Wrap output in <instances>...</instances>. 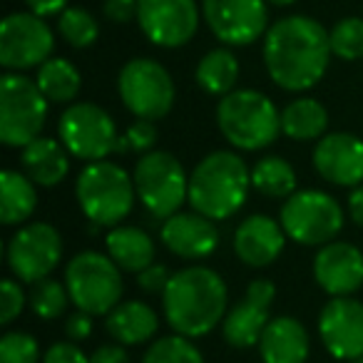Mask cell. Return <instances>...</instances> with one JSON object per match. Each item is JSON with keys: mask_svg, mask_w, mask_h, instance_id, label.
<instances>
[{"mask_svg": "<svg viewBox=\"0 0 363 363\" xmlns=\"http://www.w3.org/2000/svg\"><path fill=\"white\" fill-rule=\"evenodd\" d=\"M331 38L308 16H286L264 35V65L274 85L286 92H306L323 80L331 62Z\"/></svg>", "mask_w": 363, "mask_h": 363, "instance_id": "6da1fadb", "label": "cell"}, {"mask_svg": "<svg viewBox=\"0 0 363 363\" xmlns=\"http://www.w3.org/2000/svg\"><path fill=\"white\" fill-rule=\"evenodd\" d=\"M227 281L209 267H187L172 274L162 291L164 318L174 333L199 338L212 333L227 316Z\"/></svg>", "mask_w": 363, "mask_h": 363, "instance_id": "7a4b0ae2", "label": "cell"}, {"mask_svg": "<svg viewBox=\"0 0 363 363\" xmlns=\"http://www.w3.org/2000/svg\"><path fill=\"white\" fill-rule=\"evenodd\" d=\"M252 189V169L232 150L209 152L189 174L187 202L194 212L224 222L244 207Z\"/></svg>", "mask_w": 363, "mask_h": 363, "instance_id": "3957f363", "label": "cell"}, {"mask_svg": "<svg viewBox=\"0 0 363 363\" xmlns=\"http://www.w3.org/2000/svg\"><path fill=\"white\" fill-rule=\"evenodd\" d=\"M217 125L232 147L257 152L274 145L281 132V112L259 90H232L219 100Z\"/></svg>", "mask_w": 363, "mask_h": 363, "instance_id": "277c9868", "label": "cell"}, {"mask_svg": "<svg viewBox=\"0 0 363 363\" xmlns=\"http://www.w3.org/2000/svg\"><path fill=\"white\" fill-rule=\"evenodd\" d=\"M82 214L95 227H117L132 212L137 199L135 179L115 162H87L75 182Z\"/></svg>", "mask_w": 363, "mask_h": 363, "instance_id": "5b68a950", "label": "cell"}, {"mask_svg": "<svg viewBox=\"0 0 363 363\" xmlns=\"http://www.w3.org/2000/svg\"><path fill=\"white\" fill-rule=\"evenodd\" d=\"M50 102L35 80L11 72L0 77V142L23 150L38 140L45 127Z\"/></svg>", "mask_w": 363, "mask_h": 363, "instance_id": "8992f818", "label": "cell"}, {"mask_svg": "<svg viewBox=\"0 0 363 363\" xmlns=\"http://www.w3.org/2000/svg\"><path fill=\"white\" fill-rule=\"evenodd\" d=\"M65 286L70 301L92 316H107L125 291L122 269L100 252L75 254L65 267Z\"/></svg>", "mask_w": 363, "mask_h": 363, "instance_id": "52a82bcc", "label": "cell"}, {"mask_svg": "<svg viewBox=\"0 0 363 363\" xmlns=\"http://www.w3.org/2000/svg\"><path fill=\"white\" fill-rule=\"evenodd\" d=\"M142 207L157 219L179 212L189 194V174L172 152L152 150L142 155L132 172Z\"/></svg>", "mask_w": 363, "mask_h": 363, "instance_id": "ba28073f", "label": "cell"}, {"mask_svg": "<svg viewBox=\"0 0 363 363\" xmlns=\"http://www.w3.org/2000/svg\"><path fill=\"white\" fill-rule=\"evenodd\" d=\"M284 232L301 247H323L343 229V209L323 189H296L281 207Z\"/></svg>", "mask_w": 363, "mask_h": 363, "instance_id": "9c48e42d", "label": "cell"}, {"mask_svg": "<svg viewBox=\"0 0 363 363\" xmlns=\"http://www.w3.org/2000/svg\"><path fill=\"white\" fill-rule=\"evenodd\" d=\"M117 92L127 110L140 120H162L174 107V80L162 62L132 57L117 75Z\"/></svg>", "mask_w": 363, "mask_h": 363, "instance_id": "30bf717a", "label": "cell"}, {"mask_svg": "<svg viewBox=\"0 0 363 363\" xmlns=\"http://www.w3.org/2000/svg\"><path fill=\"white\" fill-rule=\"evenodd\" d=\"M57 135L70 157L100 162L117 152V125L105 107L95 102H72L57 120Z\"/></svg>", "mask_w": 363, "mask_h": 363, "instance_id": "8fae6325", "label": "cell"}, {"mask_svg": "<svg viewBox=\"0 0 363 363\" xmlns=\"http://www.w3.org/2000/svg\"><path fill=\"white\" fill-rule=\"evenodd\" d=\"M55 35L45 18L35 13H11L0 23V65L11 72L40 67L52 57Z\"/></svg>", "mask_w": 363, "mask_h": 363, "instance_id": "7c38bea8", "label": "cell"}, {"mask_svg": "<svg viewBox=\"0 0 363 363\" xmlns=\"http://www.w3.org/2000/svg\"><path fill=\"white\" fill-rule=\"evenodd\" d=\"M8 267L23 284H38L57 269L62 259V237L52 224L33 222L21 227L8 242Z\"/></svg>", "mask_w": 363, "mask_h": 363, "instance_id": "4fadbf2b", "label": "cell"}, {"mask_svg": "<svg viewBox=\"0 0 363 363\" xmlns=\"http://www.w3.org/2000/svg\"><path fill=\"white\" fill-rule=\"evenodd\" d=\"M202 18L229 48H247L269 30L267 0H202Z\"/></svg>", "mask_w": 363, "mask_h": 363, "instance_id": "5bb4252c", "label": "cell"}, {"mask_svg": "<svg viewBox=\"0 0 363 363\" xmlns=\"http://www.w3.org/2000/svg\"><path fill=\"white\" fill-rule=\"evenodd\" d=\"M137 23L152 45L174 50L197 35L199 6L197 0H140Z\"/></svg>", "mask_w": 363, "mask_h": 363, "instance_id": "9a60e30c", "label": "cell"}, {"mask_svg": "<svg viewBox=\"0 0 363 363\" xmlns=\"http://www.w3.org/2000/svg\"><path fill=\"white\" fill-rule=\"evenodd\" d=\"M318 336L338 361L363 356V303L351 296H331L318 313Z\"/></svg>", "mask_w": 363, "mask_h": 363, "instance_id": "2e32d148", "label": "cell"}, {"mask_svg": "<svg viewBox=\"0 0 363 363\" xmlns=\"http://www.w3.org/2000/svg\"><path fill=\"white\" fill-rule=\"evenodd\" d=\"M277 296V286L269 279H254L242 301L227 311L222 321V336L234 348H252L259 343L267 323L272 321L269 308Z\"/></svg>", "mask_w": 363, "mask_h": 363, "instance_id": "e0dca14e", "label": "cell"}, {"mask_svg": "<svg viewBox=\"0 0 363 363\" xmlns=\"http://www.w3.org/2000/svg\"><path fill=\"white\" fill-rule=\"evenodd\" d=\"M313 169L328 184L358 187L363 182V140L351 132L323 135L313 147Z\"/></svg>", "mask_w": 363, "mask_h": 363, "instance_id": "ac0fdd59", "label": "cell"}, {"mask_svg": "<svg viewBox=\"0 0 363 363\" xmlns=\"http://www.w3.org/2000/svg\"><path fill=\"white\" fill-rule=\"evenodd\" d=\"M313 279L331 296H351L363 286V252L348 242H328L313 257Z\"/></svg>", "mask_w": 363, "mask_h": 363, "instance_id": "d6986e66", "label": "cell"}, {"mask_svg": "<svg viewBox=\"0 0 363 363\" xmlns=\"http://www.w3.org/2000/svg\"><path fill=\"white\" fill-rule=\"evenodd\" d=\"M160 239L174 257L187 259V262L212 257L219 247V232L214 227V219L199 212H177L167 217L162 222Z\"/></svg>", "mask_w": 363, "mask_h": 363, "instance_id": "ffe728a7", "label": "cell"}, {"mask_svg": "<svg viewBox=\"0 0 363 363\" xmlns=\"http://www.w3.org/2000/svg\"><path fill=\"white\" fill-rule=\"evenodd\" d=\"M286 244V232L281 222L267 214H252L234 232V254L239 262L252 269L269 267L279 259Z\"/></svg>", "mask_w": 363, "mask_h": 363, "instance_id": "44dd1931", "label": "cell"}, {"mask_svg": "<svg viewBox=\"0 0 363 363\" xmlns=\"http://www.w3.org/2000/svg\"><path fill=\"white\" fill-rule=\"evenodd\" d=\"M259 353L264 363H306L311 353L306 326L294 316L272 318L259 338Z\"/></svg>", "mask_w": 363, "mask_h": 363, "instance_id": "7402d4cb", "label": "cell"}, {"mask_svg": "<svg viewBox=\"0 0 363 363\" xmlns=\"http://www.w3.org/2000/svg\"><path fill=\"white\" fill-rule=\"evenodd\" d=\"M21 167L38 187H55L70 172V152L55 137H38L21 150Z\"/></svg>", "mask_w": 363, "mask_h": 363, "instance_id": "603a6c76", "label": "cell"}, {"mask_svg": "<svg viewBox=\"0 0 363 363\" xmlns=\"http://www.w3.org/2000/svg\"><path fill=\"white\" fill-rule=\"evenodd\" d=\"M107 333L122 346L147 343L160 328L157 311L145 301H120L107 313Z\"/></svg>", "mask_w": 363, "mask_h": 363, "instance_id": "cb8c5ba5", "label": "cell"}, {"mask_svg": "<svg viewBox=\"0 0 363 363\" xmlns=\"http://www.w3.org/2000/svg\"><path fill=\"white\" fill-rule=\"evenodd\" d=\"M107 257L122 272L140 274L142 269L155 264V239L140 227H112L105 237Z\"/></svg>", "mask_w": 363, "mask_h": 363, "instance_id": "d4e9b609", "label": "cell"}, {"mask_svg": "<svg viewBox=\"0 0 363 363\" xmlns=\"http://www.w3.org/2000/svg\"><path fill=\"white\" fill-rule=\"evenodd\" d=\"M38 184L18 169H3L0 174V219L8 227L23 224L38 207Z\"/></svg>", "mask_w": 363, "mask_h": 363, "instance_id": "484cf974", "label": "cell"}, {"mask_svg": "<svg viewBox=\"0 0 363 363\" xmlns=\"http://www.w3.org/2000/svg\"><path fill=\"white\" fill-rule=\"evenodd\" d=\"M328 130V112L313 97H298L281 110V132L296 142L321 140Z\"/></svg>", "mask_w": 363, "mask_h": 363, "instance_id": "4316f807", "label": "cell"}, {"mask_svg": "<svg viewBox=\"0 0 363 363\" xmlns=\"http://www.w3.org/2000/svg\"><path fill=\"white\" fill-rule=\"evenodd\" d=\"M194 80L207 95L224 97L237 87L239 80V60L229 48H214L197 62Z\"/></svg>", "mask_w": 363, "mask_h": 363, "instance_id": "83f0119b", "label": "cell"}, {"mask_svg": "<svg viewBox=\"0 0 363 363\" xmlns=\"http://www.w3.org/2000/svg\"><path fill=\"white\" fill-rule=\"evenodd\" d=\"M38 87L43 90V95L48 97V102H55V105H67L80 95L82 77L80 70L72 65L65 57H50L38 67L35 75Z\"/></svg>", "mask_w": 363, "mask_h": 363, "instance_id": "f1b7e54d", "label": "cell"}, {"mask_svg": "<svg viewBox=\"0 0 363 363\" xmlns=\"http://www.w3.org/2000/svg\"><path fill=\"white\" fill-rule=\"evenodd\" d=\"M252 187L269 199H289L296 192L298 179L291 162L279 155H269L252 167Z\"/></svg>", "mask_w": 363, "mask_h": 363, "instance_id": "f546056e", "label": "cell"}, {"mask_svg": "<svg viewBox=\"0 0 363 363\" xmlns=\"http://www.w3.org/2000/svg\"><path fill=\"white\" fill-rule=\"evenodd\" d=\"M57 33L67 45L82 50L95 45V40L100 38V26H97V18L85 8H65L57 16Z\"/></svg>", "mask_w": 363, "mask_h": 363, "instance_id": "4dcf8cb0", "label": "cell"}, {"mask_svg": "<svg viewBox=\"0 0 363 363\" xmlns=\"http://www.w3.org/2000/svg\"><path fill=\"white\" fill-rule=\"evenodd\" d=\"M142 363H204V356L192 343V338L172 333V336H162L152 341Z\"/></svg>", "mask_w": 363, "mask_h": 363, "instance_id": "1f68e13d", "label": "cell"}, {"mask_svg": "<svg viewBox=\"0 0 363 363\" xmlns=\"http://www.w3.org/2000/svg\"><path fill=\"white\" fill-rule=\"evenodd\" d=\"M67 303L70 301V294H67L65 281H55V279H43V281L33 284L30 291V308L38 318L43 321H55L65 313Z\"/></svg>", "mask_w": 363, "mask_h": 363, "instance_id": "d6a6232c", "label": "cell"}, {"mask_svg": "<svg viewBox=\"0 0 363 363\" xmlns=\"http://www.w3.org/2000/svg\"><path fill=\"white\" fill-rule=\"evenodd\" d=\"M331 50L346 62L363 57V18H343L328 30Z\"/></svg>", "mask_w": 363, "mask_h": 363, "instance_id": "836d02e7", "label": "cell"}, {"mask_svg": "<svg viewBox=\"0 0 363 363\" xmlns=\"http://www.w3.org/2000/svg\"><path fill=\"white\" fill-rule=\"evenodd\" d=\"M40 346L26 331H8L0 338V363H38Z\"/></svg>", "mask_w": 363, "mask_h": 363, "instance_id": "e575fe53", "label": "cell"}, {"mask_svg": "<svg viewBox=\"0 0 363 363\" xmlns=\"http://www.w3.org/2000/svg\"><path fill=\"white\" fill-rule=\"evenodd\" d=\"M157 137L160 135H157L155 122L137 117L125 130V135L117 140V152H140V155H147V152L155 150Z\"/></svg>", "mask_w": 363, "mask_h": 363, "instance_id": "d590c367", "label": "cell"}, {"mask_svg": "<svg viewBox=\"0 0 363 363\" xmlns=\"http://www.w3.org/2000/svg\"><path fill=\"white\" fill-rule=\"evenodd\" d=\"M26 308V294L18 279H3L0 284V323H13Z\"/></svg>", "mask_w": 363, "mask_h": 363, "instance_id": "8d00e7d4", "label": "cell"}, {"mask_svg": "<svg viewBox=\"0 0 363 363\" xmlns=\"http://www.w3.org/2000/svg\"><path fill=\"white\" fill-rule=\"evenodd\" d=\"M43 363H90V356L75 341H55L43 353Z\"/></svg>", "mask_w": 363, "mask_h": 363, "instance_id": "74e56055", "label": "cell"}, {"mask_svg": "<svg viewBox=\"0 0 363 363\" xmlns=\"http://www.w3.org/2000/svg\"><path fill=\"white\" fill-rule=\"evenodd\" d=\"M172 274L167 272L164 264H152V267L142 269L140 274H137V284H140L142 291L147 294H162L167 289V284H169Z\"/></svg>", "mask_w": 363, "mask_h": 363, "instance_id": "f35d334b", "label": "cell"}, {"mask_svg": "<svg viewBox=\"0 0 363 363\" xmlns=\"http://www.w3.org/2000/svg\"><path fill=\"white\" fill-rule=\"evenodd\" d=\"M137 8H140V0H105L102 13L110 23H130L137 21Z\"/></svg>", "mask_w": 363, "mask_h": 363, "instance_id": "ab89813d", "label": "cell"}, {"mask_svg": "<svg viewBox=\"0 0 363 363\" xmlns=\"http://www.w3.org/2000/svg\"><path fill=\"white\" fill-rule=\"evenodd\" d=\"M65 333H67V338H70V341H75V343L87 341V338L92 336V313L80 311V308H77L72 316H67Z\"/></svg>", "mask_w": 363, "mask_h": 363, "instance_id": "60d3db41", "label": "cell"}, {"mask_svg": "<svg viewBox=\"0 0 363 363\" xmlns=\"http://www.w3.org/2000/svg\"><path fill=\"white\" fill-rule=\"evenodd\" d=\"M90 363H132L122 343H105L90 353Z\"/></svg>", "mask_w": 363, "mask_h": 363, "instance_id": "b9f144b4", "label": "cell"}, {"mask_svg": "<svg viewBox=\"0 0 363 363\" xmlns=\"http://www.w3.org/2000/svg\"><path fill=\"white\" fill-rule=\"evenodd\" d=\"M26 6L30 8V13L40 18H50V16H60L67 8V0H26Z\"/></svg>", "mask_w": 363, "mask_h": 363, "instance_id": "7bdbcfd3", "label": "cell"}, {"mask_svg": "<svg viewBox=\"0 0 363 363\" xmlns=\"http://www.w3.org/2000/svg\"><path fill=\"white\" fill-rule=\"evenodd\" d=\"M348 217H351L353 224L363 227V184L353 187L351 194H348Z\"/></svg>", "mask_w": 363, "mask_h": 363, "instance_id": "ee69618b", "label": "cell"}, {"mask_svg": "<svg viewBox=\"0 0 363 363\" xmlns=\"http://www.w3.org/2000/svg\"><path fill=\"white\" fill-rule=\"evenodd\" d=\"M272 6H277V8H286V6H294L296 0H269Z\"/></svg>", "mask_w": 363, "mask_h": 363, "instance_id": "f6af8a7d", "label": "cell"}, {"mask_svg": "<svg viewBox=\"0 0 363 363\" xmlns=\"http://www.w3.org/2000/svg\"><path fill=\"white\" fill-rule=\"evenodd\" d=\"M353 363H363V356H358V358H356V361H353Z\"/></svg>", "mask_w": 363, "mask_h": 363, "instance_id": "bcb514c9", "label": "cell"}]
</instances>
